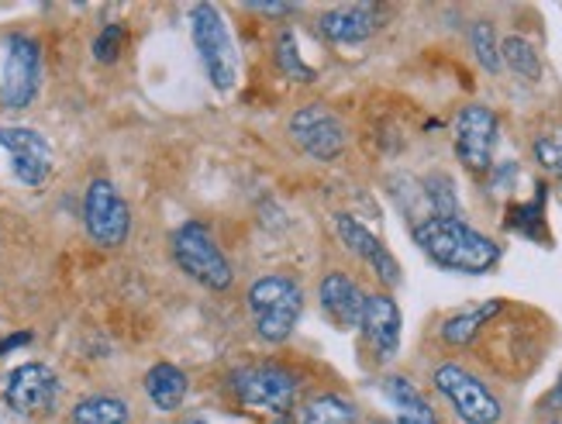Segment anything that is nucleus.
Returning a JSON list of instances; mask_svg holds the SVG:
<instances>
[{
  "label": "nucleus",
  "instance_id": "obj_10",
  "mask_svg": "<svg viewBox=\"0 0 562 424\" xmlns=\"http://www.w3.org/2000/svg\"><path fill=\"white\" fill-rule=\"evenodd\" d=\"M83 228L93 245L121 248L132 235V208L111 180H93L83 193Z\"/></svg>",
  "mask_w": 562,
  "mask_h": 424
},
{
  "label": "nucleus",
  "instance_id": "obj_21",
  "mask_svg": "<svg viewBox=\"0 0 562 424\" xmlns=\"http://www.w3.org/2000/svg\"><path fill=\"white\" fill-rule=\"evenodd\" d=\"M69 421L72 424H128L132 408H128V401H121L114 393H93V397H83V401L72 404Z\"/></svg>",
  "mask_w": 562,
  "mask_h": 424
},
{
  "label": "nucleus",
  "instance_id": "obj_12",
  "mask_svg": "<svg viewBox=\"0 0 562 424\" xmlns=\"http://www.w3.org/2000/svg\"><path fill=\"white\" fill-rule=\"evenodd\" d=\"M335 235H338V242L346 245L356 259H362L366 266H370V272H373V277H376L386 290L401 287L404 277H401V263H397V256L390 253V248L383 245V238L366 228V224H362L359 217H352V214H335Z\"/></svg>",
  "mask_w": 562,
  "mask_h": 424
},
{
  "label": "nucleus",
  "instance_id": "obj_24",
  "mask_svg": "<svg viewBox=\"0 0 562 424\" xmlns=\"http://www.w3.org/2000/svg\"><path fill=\"white\" fill-rule=\"evenodd\" d=\"M531 156L549 172V177H555L562 183V121L549 124L546 132H539L531 138Z\"/></svg>",
  "mask_w": 562,
  "mask_h": 424
},
{
  "label": "nucleus",
  "instance_id": "obj_23",
  "mask_svg": "<svg viewBox=\"0 0 562 424\" xmlns=\"http://www.w3.org/2000/svg\"><path fill=\"white\" fill-rule=\"evenodd\" d=\"M273 63L290 83H314L317 80V69L304 63L297 35H293L290 29H280L273 38Z\"/></svg>",
  "mask_w": 562,
  "mask_h": 424
},
{
  "label": "nucleus",
  "instance_id": "obj_8",
  "mask_svg": "<svg viewBox=\"0 0 562 424\" xmlns=\"http://www.w3.org/2000/svg\"><path fill=\"white\" fill-rule=\"evenodd\" d=\"M290 142L314 163H335L349 148V129L328 104H304L286 121Z\"/></svg>",
  "mask_w": 562,
  "mask_h": 424
},
{
  "label": "nucleus",
  "instance_id": "obj_26",
  "mask_svg": "<svg viewBox=\"0 0 562 424\" xmlns=\"http://www.w3.org/2000/svg\"><path fill=\"white\" fill-rule=\"evenodd\" d=\"M121 53H125V24L111 21V24H104V29H101V35L93 38V59L111 66V63H117Z\"/></svg>",
  "mask_w": 562,
  "mask_h": 424
},
{
  "label": "nucleus",
  "instance_id": "obj_30",
  "mask_svg": "<svg viewBox=\"0 0 562 424\" xmlns=\"http://www.w3.org/2000/svg\"><path fill=\"white\" fill-rule=\"evenodd\" d=\"M187 424H207V421H201V417H190Z\"/></svg>",
  "mask_w": 562,
  "mask_h": 424
},
{
  "label": "nucleus",
  "instance_id": "obj_18",
  "mask_svg": "<svg viewBox=\"0 0 562 424\" xmlns=\"http://www.w3.org/2000/svg\"><path fill=\"white\" fill-rule=\"evenodd\" d=\"M283 424H359V404L346 393H314L293 408Z\"/></svg>",
  "mask_w": 562,
  "mask_h": 424
},
{
  "label": "nucleus",
  "instance_id": "obj_13",
  "mask_svg": "<svg viewBox=\"0 0 562 424\" xmlns=\"http://www.w3.org/2000/svg\"><path fill=\"white\" fill-rule=\"evenodd\" d=\"M0 148L11 156V169L24 187H42L53 177V145L42 132L11 124V129H0Z\"/></svg>",
  "mask_w": 562,
  "mask_h": 424
},
{
  "label": "nucleus",
  "instance_id": "obj_17",
  "mask_svg": "<svg viewBox=\"0 0 562 424\" xmlns=\"http://www.w3.org/2000/svg\"><path fill=\"white\" fill-rule=\"evenodd\" d=\"M380 390L386 397V404L394 408V424H442V417H438V411L431 408L428 397L407 377H401V372L383 377Z\"/></svg>",
  "mask_w": 562,
  "mask_h": 424
},
{
  "label": "nucleus",
  "instance_id": "obj_1",
  "mask_svg": "<svg viewBox=\"0 0 562 424\" xmlns=\"http://www.w3.org/2000/svg\"><path fill=\"white\" fill-rule=\"evenodd\" d=\"M414 245L422 248V253L449 272H467V277H483V272H491L504 248L480 228H473L470 221L462 217H422L414 221Z\"/></svg>",
  "mask_w": 562,
  "mask_h": 424
},
{
  "label": "nucleus",
  "instance_id": "obj_14",
  "mask_svg": "<svg viewBox=\"0 0 562 424\" xmlns=\"http://www.w3.org/2000/svg\"><path fill=\"white\" fill-rule=\"evenodd\" d=\"M359 332H362L366 345L373 348V356L380 362L397 359V353H401V335H404L401 304L386 290L366 293V308H362Z\"/></svg>",
  "mask_w": 562,
  "mask_h": 424
},
{
  "label": "nucleus",
  "instance_id": "obj_11",
  "mask_svg": "<svg viewBox=\"0 0 562 424\" xmlns=\"http://www.w3.org/2000/svg\"><path fill=\"white\" fill-rule=\"evenodd\" d=\"M4 401L14 414H48L59 401V377L45 362H21L4 380Z\"/></svg>",
  "mask_w": 562,
  "mask_h": 424
},
{
  "label": "nucleus",
  "instance_id": "obj_19",
  "mask_svg": "<svg viewBox=\"0 0 562 424\" xmlns=\"http://www.w3.org/2000/svg\"><path fill=\"white\" fill-rule=\"evenodd\" d=\"M142 387H145V397H149V404H153L156 411L173 414V411H180L183 401H187V393H190V377H187V372H183L180 366H173V362H156L149 372H145Z\"/></svg>",
  "mask_w": 562,
  "mask_h": 424
},
{
  "label": "nucleus",
  "instance_id": "obj_27",
  "mask_svg": "<svg viewBox=\"0 0 562 424\" xmlns=\"http://www.w3.org/2000/svg\"><path fill=\"white\" fill-rule=\"evenodd\" d=\"M32 332H18V335H8V338H0V359L11 356L14 348H24V345H32Z\"/></svg>",
  "mask_w": 562,
  "mask_h": 424
},
{
  "label": "nucleus",
  "instance_id": "obj_3",
  "mask_svg": "<svg viewBox=\"0 0 562 424\" xmlns=\"http://www.w3.org/2000/svg\"><path fill=\"white\" fill-rule=\"evenodd\" d=\"M169 256H173L177 269L193 283H201L211 293H225L235 283V269L222 245L211 235L207 224L201 221H183L180 228L169 235Z\"/></svg>",
  "mask_w": 562,
  "mask_h": 424
},
{
  "label": "nucleus",
  "instance_id": "obj_9",
  "mask_svg": "<svg viewBox=\"0 0 562 424\" xmlns=\"http://www.w3.org/2000/svg\"><path fill=\"white\" fill-rule=\"evenodd\" d=\"M42 83V45L38 38L11 32L4 42V66H0V104L8 111H24Z\"/></svg>",
  "mask_w": 562,
  "mask_h": 424
},
{
  "label": "nucleus",
  "instance_id": "obj_2",
  "mask_svg": "<svg viewBox=\"0 0 562 424\" xmlns=\"http://www.w3.org/2000/svg\"><path fill=\"white\" fill-rule=\"evenodd\" d=\"M252 328L266 345H283L304 314V287L290 272H262L246 290Z\"/></svg>",
  "mask_w": 562,
  "mask_h": 424
},
{
  "label": "nucleus",
  "instance_id": "obj_16",
  "mask_svg": "<svg viewBox=\"0 0 562 424\" xmlns=\"http://www.w3.org/2000/svg\"><path fill=\"white\" fill-rule=\"evenodd\" d=\"M380 32L376 4H341L317 18V35L331 45H362Z\"/></svg>",
  "mask_w": 562,
  "mask_h": 424
},
{
  "label": "nucleus",
  "instance_id": "obj_29",
  "mask_svg": "<svg viewBox=\"0 0 562 424\" xmlns=\"http://www.w3.org/2000/svg\"><path fill=\"white\" fill-rule=\"evenodd\" d=\"M546 404H552V408H559V411H562V377H559V383L552 387V393L546 397Z\"/></svg>",
  "mask_w": 562,
  "mask_h": 424
},
{
  "label": "nucleus",
  "instance_id": "obj_28",
  "mask_svg": "<svg viewBox=\"0 0 562 424\" xmlns=\"http://www.w3.org/2000/svg\"><path fill=\"white\" fill-rule=\"evenodd\" d=\"M256 14L262 18H286V14H297V4H249Z\"/></svg>",
  "mask_w": 562,
  "mask_h": 424
},
{
  "label": "nucleus",
  "instance_id": "obj_4",
  "mask_svg": "<svg viewBox=\"0 0 562 424\" xmlns=\"http://www.w3.org/2000/svg\"><path fill=\"white\" fill-rule=\"evenodd\" d=\"M190 38L198 48V59L207 72L214 90L228 93L238 83V45L232 38L228 18L217 4H193L190 8Z\"/></svg>",
  "mask_w": 562,
  "mask_h": 424
},
{
  "label": "nucleus",
  "instance_id": "obj_22",
  "mask_svg": "<svg viewBox=\"0 0 562 424\" xmlns=\"http://www.w3.org/2000/svg\"><path fill=\"white\" fill-rule=\"evenodd\" d=\"M501 66H507L525 83H539L542 80V56L525 35H507L501 42Z\"/></svg>",
  "mask_w": 562,
  "mask_h": 424
},
{
  "label": "nucleus",
  "instance_id": "obj_20",
  "mask_svg": "<svg viewBox=\"0 0 562 424\" xmlns=\"http://www.w3.org/2000/svg\"><path fill=\"white\" fill-rule=\"evenodd\" d=\"M501 311H504V301H483V304H476L470 311H459V314H452V317L442 321V328H438V338H442L449 348L470 345Z\"/></svg>",
  "mask_w": 562,
  "mask_h": 424
},
{
  "label": "nucleus",
  "instance_id": "obj_7",
  "mask_svg": "<svg viewBox=\"0 0 562 424\" xmlns=\"http://www.w3.org/2000/svg\"><path fill=\"white\" fill-rule=\"evenodd\" d=\"M497 142H501V118L494 108H486V104L459 108L452 121V145H456V159L462 163V169L473 172V177L494 172Z\"/></svg>",
  "mask_w": 562,
  "mask_h": 424
},
{
  "label": "nucleus",
  "instance_id": "obj_5",
  "mask_svg": "<svg viewBox=\"0 0 562 424\" xmlns=\"http://www.w3.org/2000/svg\"><path fill=\"white\" fill-rule=\"evenodd\" d=\"M301 377L290 366L280 362H249L238 366L228 377V390L235 393L238 404L286 417L301 404Z\"/></svg>",
  "mask_w": 562,
  "mask_h": 424
},
{
  "label": "nucleus",
  "instance_id": "obj_25",
  "mask_svg": "<svg viewBox=\"0 0 562 424\" xmlns=\"http://www.w3.org/2000/svg\"><path fill=\"white\" fill-rule=\"evenodd\" d=\"M470 48H473L476 63L486 72H494V77H497V72L504 69L501 66V42H497V32H494L491 21H473V29H470Z\"/></svg>",
  "mask_w": 562,
  "mask_h": 424
},
{
  "label": "nucleus",
  "instance_id": "obj_15",
  "mask_svg": "<svg viewBox=\"0 0 562 424\" xmlns=\"http://www.w3.org/2000/svg\"><path fill=\"white\" fill-rule=\"evenodd\" d=\"M317 304H322V314L341 332L359 328L362 321V308H366V290L349 277V272L331 269L317 283Z\"/></svg>",
  "mask_w": 562,
  "mask_h": 424
},
{
  "label": "nucleus",
  "instance_id": "obj_6",
  "mask_svg": "<svg viewBox=\"0 0 562 424\" xmlns=\"http://www.w3.org/2000/svg\"><path fill=\"white\" fill-rule=\"evenodd\" d=\"M431 387L452 408L462 424H501L504 404L501 397L486 387L473 369L459 362H442L431 369Z\"/></svg>",
  "mask_w": 562,
  "mask_h": 424
},
{
  "label": "nucleus",
  "instance_id": "obj_31",
  "mask_svg": "<svg viewBox=\"0 0 562 424\" xmlns=\"http://www.w3.org/2000/svg\"><path fill=\"white\" fill-rule=\"evenodd\" d=\"M549 424H562V421H549Z\"/></svg>",
  "mask_w": 562,
  "mask_h": 424
}]
</instances>
